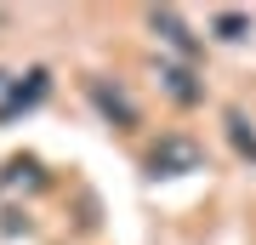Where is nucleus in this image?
Listing matches in <instances>:
<instances>
[{
  "label": "nucleus",
  "instance_id": "2",
  "mask_svg": "<svg viewBox=\"0 0 256 245\" xmlns=\"http://www.w3.org/2000/svg\"><path fill=\"white\" fill-rule=\"evenodd\" d=\"M40 91H46V74L34 69V74H28V86H12V97L0 103V120H12V114H18V109H28V103H34Z\"/></svg>",
  "mask_w": 256,
  "mask_h": 245
},
{
  "label": "nucleus",
  "instance_id": "6",
  "mask_svg": "<svg viewBox=\"0 0 256 245\" xmlns=\"http://www.w3.org/2000/svg\"><path fill=\"white\" fill-rule=\"evenodd\" d=\"M210 29H216L222 40H245V29H250V18H239V12H216V18H210Z\"/></svg>",
  "mask_w": 256,
  "mask_h": 245
},
{
  "label": "nucleus",
  "instance_id": "7",
  "mask_svg": "<svg viewBox=\"0 0 256 245\" xmlns=\"http://www.w3.org/2000/svg\"><path fill=\"white\" fill-rule=\"evenodd\" d=\"M228 137H234L239 154H250V160H256V131H245V114H228Z\"/></svg>",
  "mask_w": 256,
  "mask_h": 245
},
{
  "label": "nucleus",
  "instance_id": "4",
  "mask_svg": "<svg viewBox=\"0 0 256 245\" xmlns=\"http://www.w3.org/2000/svg\"><path fill=\"white\" fill-rule=\"evenodd\" d=\"M148 23H154V29H165V40H171L176 52H194V35L182 29V18H176V12H154Z\"/></svg>",
  "mask_w": 256,
  "mask_h": 245
},
{
  "label": "nucleus",
  "instance_id": "1",
  "mask_svg": "<svg viewBox=\"0 0 256 245\" xmlns=\"http://www.w3.org/2000/svg\"><path fill=\"white\" fill-rule=\"evenodd\" d=\"M148 165H154L160 177H176V171H200V148L188 143V137H165V143L148 154Z\"/></svg>",
  "mask_w": 256,
  "mask_h": 245
},
{
  "label": "nucleus",
  "instance_id": "5",
  "mask_svg": "<svg viewBox=\"0 0 256 245\" xmlns=\"http://www.w3.org/2000/svg\"><path fill=\"white\" fill-rule=\"evenodd\" d=\"M160 80L171 86V97H176V103H200V86H188V74H182V69H160Z\"/></svg>",
  "mask_w": 256,
  "mask_h": 245
},
{
  "label": "nucleus",
  "instance_id": "3",
  "mask_svg": "<svg viewBox=\"0 0 256 245\" xmlns=\"http://www.w3.org/2000/svg\"><path fill=\"white\" fill-rule=\"evenodd\" d=\"M92 97L102 103V114H120V126H137V109L126 103V91H108L102 80H92Z\"/></svg>",
  "mask_w": 256,
  "mask_h": 245
}]
</instances>
